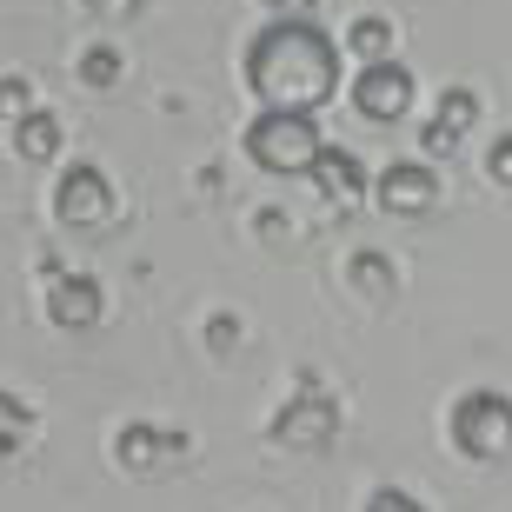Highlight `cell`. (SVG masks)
Here are the masks:
<instances>
[{"label":"cell","mask_w":512,"mask_h":512,"mask_svg":"<svg viewBox=\"0 0 512 512\" xmlns=\"http://www.w3.org/2000/svg\"><path fill=\"white\" fill-rule=\"evenodd\" d=\"M260 7H273V14H306L313 0H260Z\"/></svg>","instance_id":"obj_21"},{"label":"cell","mask_w":512,"mask_h":512,"mask_svg":"<svg viewBox=\"0 0 512 512\" xmlns=\"http://www.w3.org/2000/svg\"><path fill=\"white\" fill-rule=\"evenodd\" d=\"M340 87V54L313 14H273L247 47V94L260 107H293L313 114Z\"/></svg>","instance_id":"obj_1"},{"label":"cell","mask_w":512,"mask_h":512,"mask_svg":"<svg viewBox=\"0 0 512 512\" xmlns=\"http://www.w3.org/2000/svg\"><path fill=\"white\" fill-rule=\"evenodd\" d=\"M207 346L213 353H233V346H240V320H233V313H213L207 320Z\"/></svg>","instance_id":"obj_19"},{"label":"cell","mask_w":512,"mask_h":512,"mask_svg":"<svg viewBox=\"0 0 512 512\" xmlns=\"http://www.w3.org/2000/svg\"><path fill=\"white\" fill-rule=\"evenodd\" d=\"M413 67H399L393 54L386 60H366L360 80H353V107H360V120H373V127H393V120L413 114Z\"/></svg>","instance_id":"obj_7"},{"label":"cell","mask_w":512,"mask_h":512,"mask_svg":"<svg viewBox=\"0 0 512 512\" xmlns=\"http://www.w3.org/2000/svg\"><path fill=\"white\" fill-rule=\"evenodd\" d=\"M346 54L360 60V67H366V60H386V54H393V20L360 14L353 27H346Z\"/></svg>","instance_id":"obj_13"},{"label":"cell","mask_w":512,"mask_h":512,"mask_svg":"<svg viewBox=\"0 0 512 512\" xmlns=\"http://www.w3.org/2000/svg\"><path fill=\"white\" fill-rule=\"evenodd\" d=\"M320 120L313 114H293V107H266L260 120L247 127V160L273 180H300L313 167V153H320Z\"/></svg>","instance_id":"obj_2"},{"label":"cell","mask_w":512,"mask_h":512,"mask_svg":"<svg viewBox=\"0 0 512 512\" xmlns=\"http://www.w3.org/2000/svg\"><path fill=\"white\" fill-rule=\"evenodd\" d=\"M54 280H47V320L60 326V333H87V326L100 320V280L94 273H67V266H47Z\"/></svg>","instance_id":"obj_9"},{"label":"cell","mask_w":512,"mask_h":512,"mask_svg":"<svg viewBox=\"0 0 512 512\" xmlns=\"http://www.w3.org/2000/svg\"><path fill=\"white\" fill-rule=\"evenodd\" d=\"M346 280L360 286V293H373V300H393V260L386 253H353Z\"/></svg>","instance_id":"obj_15"},{"label":"cell","mask_w":512,"mask_h":512,"mask_svg":"<svg viewBox=\"0 0 512 512\" xmlns=\"http://www.w3.org/2000/svg\"><path fill=\"white\" fill-rule=\"evenodd\" d=\"M193 453H200L193 433H180V426H153V419H127V426L114 433V459L127 466L133 479L173 473V466H187Z\"/></svg>","instance_id":"obj_5"},{"label":"cell","mask_w":512,"mask_h":512,"mask_svg":"<svg viewBox=\"0 0 512 512\" xmlns=\"http://www.w3.org/2000/svg\"><path fill=\"white\" fill-rule=\"evenodd\" d=\"M373 200H380L393 220H426L439 207V173L433 160H393V167L373 173Z\"/></svg>","instance_id":"obj_8"},{"label":"cell","mask_w":512,"mask_h":512,"mask_svg":"<svg viewBox=\"0 0 512 512\" xmlns=\"http://www.w3.org/2000/svg\"><path fill=\"white\" fill-rule=\"evenodd\" d=\"M74 80L87 87V94H107V87L120 80V54H114V47H87L80 67H74Z\"/></svg>","instance_id":"obj_16"},{"label":"cell","mask_w":512,"mask_h":512,"mask_svg":"<svg viewBox=\"0 0 512 512\" xmlns=\"http://www.w3.org/2000/svg\"><path fill=\"white\" fill-rule=\"evenodd\" d=\"M80 7H94V14H107V7H114V0H80Z\"/></svg>","instance_id":"obj_22"},{"label":"cell","mask_w":512,"mask_h":512,"mask_svg":"<svg viewBox=\"0 0 512 512\" xmlns=\"http://www.w3.org/2000/svg\"><path fill=\"white\" fill-rule=\"evenodd\" d=\"M486 173H493V187H512V133H499L493 153H486Z\"/></svg>","instance_id":"obj_20"},{"label":"cell","mask_w":512,"mask_h":512,"mask_svg":"<svg viewBox=\"0 0 512 512\" xmlns=\"http://www.w3.org/2000/svg\"><path fill=\"white\" fill-rule=\"evenodd\" d=\"M473 127H479V94H473V87H446V94H439V107H433V120L419 127V147H426V160L459 153Z\"/></svg>","instance_id":"obj_10"},{"label":"cell","mask_w":512,"mask_h":512,"mask_svg":"<svg viewBox=\"0 0 512 512\" xmlns=\"http://www.w3.org/2000/svg\"><path fill=\"white\" fill-rule=\"evenodd\" d=\"M54 220L74 233H94L114 220V187H107V173L94 167V160H74V167L60 173L54 187Z\"/></svg>","instance_id":"obj_6"},{"label":"cell","mask_w":512,"mask_h":512,"mask_svg":"<svg viewBox=\"0 0 512 512\" xmlns=\"http://www.w3.org/2000/svg\"><path fill=\"white\" fill-rule=\"evenodd\" d=\"M446 433L466 459H499L512 453V399L493 393V386H473V393L453 399V413H446Z\"/></svg>","instance_id":"obj_3"},{"label":"cell","mask_w":512,"mask_h":512,"mask_svg":"<svg viewBox=\"0 0 512 512\" xmlns=\"http://www.w3.org/2000/svg\"><path fill=\"white\" fill-rule=\"evenodd\" d=\"M333 433H340V399L320 380H300V393L286 399L273 413V426H266V439L286 446V453H320V446H333Z\"/></svg>","instance_id":"obj_4"},{"label":"cell","mask_w":512,"mask_h":512,"mask_svg":"<svg viewBox=\"0 0 512 512\" xmlns=\"http://www.w3.org/2000/svg\"><path fill=\"white\" fill-rule=\"evenodd\" d=\"M27 439H34V406H27L20 393H7V386H0V459H14Z\"/></svg>","instance_id":"obj_14"},{"label":"cell","mask_w":512,"mask_h":512,"mask_svg":"<svg viewBox=\"0 0 512 512\" xmlns=\"http://www.w3.org/2000/svg\"><path fill=\"white\" fill-rule=\"evenodd\" d=\"M14 153L27 160V167H47V160L60 153V120L47 114V107L20 114V120H14Z\"/></svg>","instance_id":"obj_12"},{"label":"cell","mask_w":512,"mask_h":512,"mask_svg":"<svg viewBox=\"0 0 512 512\" xmlns=\"http://www.w3.org/2000/svg\"><path fill=\"white\" fill-rule=\"evenodd\" d=\"M366 512H426L413 493H399V486H373L366 493Z\"/></svg>","instance_id":"obj_18"},{"label":"cell","mask_w":512,"mask_h":512,"mask_svg":"<svg viewBox=\"0 0 512 512\" xmlns=\"http://www.w3.org/2000/svg\"><path fill=\"white\" fill-rule=\"evenodd\" d=\"M306 180H313L326 200H360V193H366V167L346 147H320V153H313V167H306Z\"/></svg>","instance_id":"obj_11"},{"label":"cell","mask_w":512,"mask_h":512,"mask_svg":"<svg viewBox=\"0 0 512 512\" xmlns=\"http://www.w3.org/2000/svg\"><path fill=\"white\" fill-rule=\"evenodd\" d=\"M20 114H34V87L20 74H7L0 80V120H20Z\"/></svg>","instance_id":"obj_17"}]
</instances>
